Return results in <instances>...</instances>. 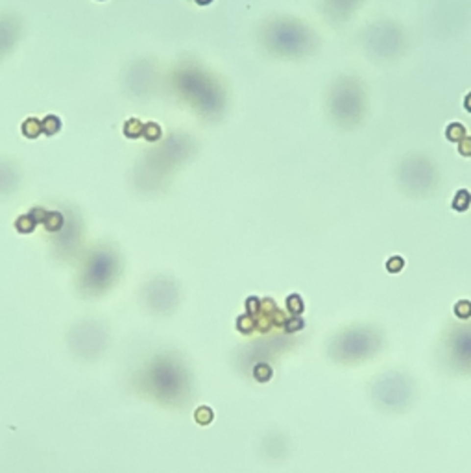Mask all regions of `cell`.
<instances>
[{"mask_svg":"<svg viewBox=\"0 0 471 473\" xmlns=\"http://www.w3.org/2000/svg\"><path fill=\"white\" fill-rule=\"evenodd\" d=\"M43 224L47 225L48 231H57V229L61 227V224H63V218H61V215H57V213H50V215L45 217V222H43Z\"/></svg>","mask_w":471,"mask_h":473,"instance_id":"cell-1","label":"cell"},{"mask_svg":"<svg viewBox=\"0 0 471 473\" xmlns=\"http://www.w3.org/2000/svg\"><path fill=\"white\" fill-rule=\"evenodd\" d=\"M33 227H35V220L32 217H23L17 222V229L21 233H32Z\"/></svg>","mask_w":471,"mask_h":473,"instance_id":"cell-2","label":"cell"},{"mask_svg":"<svg viewBox=\"0 0 471 473\" xmlns=\"http://www.w3.org/2000/svg\"><path fill=\"white\" fill-rule=\"evenodd\" d=\"M211 420H213V410L207 409V407H200V409L196 410V422L201 425H207L211 423Z\"/></svg>","mask_w":471,"mask_h":473,"instance_id":"cell-3","label":"cell"}]
</instances>
